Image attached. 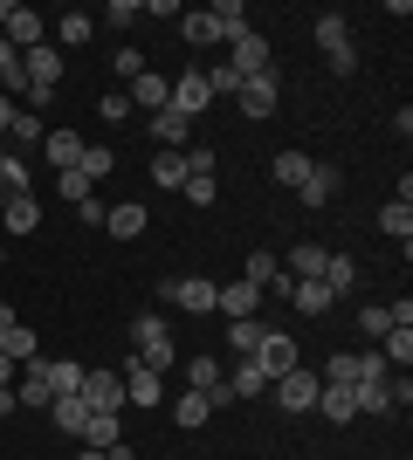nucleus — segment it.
I'll return each mask as SVG.
<instances>
[{"label": "nucleus", "instance_id": "nucleus-1", "mask_svg": "<svg viewBox=\"0 0 413 460\" xmlns=\"http://www.w3.org/2000/svg\"><path fill=\"white\" fill-rule=\"evenodd\" d=\"M131 344H138L131 358L145 371H158V378L179 365V344H173V330H166V316H138V323H131Z\"/></svg>", "mask_w": 413, "mask_h": 460}, {"label": "nucleus", "instance_id": "nucleus-2", "mask_svg": "<svg viewBox=\"0 0 413 460\" xmlns=\"http://www.w3.org/2000/svg\"><path fill=\"white\" fill-rule=\"evenodd\" d=\"M275 69V49H269V35H256V28H248V35H235L228 41V76H269Z\"/></svg>", "mask_w": 413, "mask_h": 460}, {"label": "nucleus", "instance_id": "nucleus-3", "mask_svg": "<svg viewBox=\"0 0 413 460\" xmlns=\"http://www.w3.org/2000/svg\"><path fill=\"white\" fill-rule=\"evenodd\" d=\"M317 49H324V62H331L337 76H352V69H358V49H352L345 14H317Z\"/></svg>", "mask_w": 413, "mask_h": 460}, {"label": "nucleus", "instance_id": "nucleus-4", "mask_svg": "<svg viewBox=\"0 0 413 460\" xmlns=\"http://www.w3.org/2000/svg\"><path fill=\"white\" fill-rule=\"evenodd\" d=\"M269 392H275V405H283V412H290V420H296V412H317V392H324V378L296 365L290 378H275Z\"/></svg>", "mask_w": 413, "mask_h": 460}, {"label": "nucleus", "instance_id": "nucleus-5", "mask_svg": "<svg viewBox=\"0 0 413 460\" xmlns=\"http://www.w3.org/2000/svg\"><path fill=\"white\" fill-rule=\"evenodd\" d=\"M256 365L269 371V385H275V378H290V371L303 365V344H296V337H283V330H269V337L256 344Z\"/></svg>", "mask_w": 413, "mask_h": 460}, {"label": "nucleus", "instance_id": "nucleus-6", "mask_svg": "<svg viewBox=\"0 0 413 460\" xmlns=\"http://www.w3.org/2000/svg\"><path fill=\"white\" fill-rule=\"evenodd\" d=\"M158 303L186 309V316H207V309H214V282H207V275H179V282L158 288Z\"/></svg>", "mask_w": 413, "mask_h": 460}, {"label": "nucleus", "instance_id": "nucleus-7", "mask_svg": "<svg viewBox=\"0 0 413 460\" xmlns=\"http://www.w3.org/2000/svg\"><path fill=\"white\" fill-rule=\"evenodd\" d=\"M275 103H283V76H275V69H269V76H248L235 90V111L241 117H275Z\"/></svg>", "mask_w": 413, "mask_h": 460}, {"label": "nucleus", "instance_id": "nucleus-8", "mask_svg": "<svg viewBox=\"0 0 413 460\" xmlns=\"http://www.w3.org/2000/svg\"><path fill=\"white\" fill-rule=\"evenodd\" d=\"M0 41H14L21 56H28V49H41V41H49V21H41L35 7H14V0H7V28H0Z\"/></svg>", "mask_w": 413, "mask_h": 460}, {"label": "nucleus", "instance_id": "nucleus-9", "mask_svg": "<svg viewBox=\"0 0 413 460\" xmlns=\"http://www.w3.org/2000/svg\"><path fill=\"white\" fill-rule=\"evenodd\" d=\"M21 83H35V90H62V49L56 41H41L21 56Z\"/></svg>", "mask_w": 413, "mask_h": 460}, {"label": "nucleus", "instance_id": "nucleus-10", "mask_svg": "<svg viewBox=\"0 0 413 460\" xmlns=\"http://www.w3.org/2000/svg\"><path fill=\"white\" fill-rule=\"evenodd\" d=\"M83 405H90V412H118L124 405V371H83Z\"/></svg>", "mask_w": 413, "mask_h": 460}, {"label": "nucleus", "instance_id": "nucleus-11", "mask_svg": "<svg viewBox=\"0 0 413 460\" xmlns=\"http://www.w3.org/2000/svg\"><path fill=\"white\" fill-rule=\"evenodd\" d=\"M35 371H41V385H49V399H76L83 392V365L76 358H35Z\"/></svg>", "mask_w": 413, "mask_h": 460}, {"label": "nucleus", "instance_id": "nucleus-12", "mask_svg": "<svg viewBox=\"0 0 413 460\" xmlns=\"http://www.w3.org/2000/svg\"><path fill=\"white\" fill-rule=\"evenodd\" d=\"M214 103V90H207V69H179V83H173V111L179 117H200Z\"/></svg>", "mask_w": 413, "mask_h": 460}, {"label": "nucleus", "instance_id": "nucleus-13", "mask_svg": "<svg viewBox=\"0 0 413 460\" xmlns=\"http://www.w3.org/2000/svg\"><path fill=\"white\" fill-rule=\"evenodd\" d=\"M145 124H152L158 152H186V137H193V117H179L173 103H166V111H152V117H145Z\"/></svg>", "mask_w": 413, "mask_h": 460}, {"label": "nucleus", "instance_id": "nucleus-14", "mask_svg": "<svg viewBox=\"0 0 413 460\" xmlns=\"http://www.w3.org/2000/svg\"><path fill=\"white\" fill-rule=\"evenodd\" d=\"M220 378H228V392H235V399H262V392H269V371H262L256 358H235V365H220Z\"/></svg>", "mask_w": 413, "mask_h": 460}, {"label": "nucleus", "instance_id": "nucleus-15", "mask_svg": "<svg viewBox=\"0 0 413 460\" xmlns=\"http://www.w3.org/2000/svg\"><path fill=\"white\" fill-rule=\"evenodd\" d=\"M83 145H90V137H83V131H49V137H41V158H49L56 172H76Z\"/></svg>", "mask_w": 413, "mask_h": 460}, {"label": "nucleus", "instance_id": "nucleus-16", "mask_svg": "<svg viewBox=\"0 0 413 460\" xmlns=\"http://www.w3.org/2000/svg\"><path fill=\"white\" fill-rule=\"evenodd\" d=\"M124 96H131V111H145V117H152V111H166V103H173V83L145 69L138 83H124Z\"/></svg>", "mask_w": 413, "mask_h": 460}, {"label": "nucleus", "instance_id": "nucleus-17", "mask_svg": "<svg viewBox=\"0 0 413 460\" xmlns=\"http://www.w3.org/2000/svg\"><path fill=\"white\" fill-rule=\"evenodd\" d=\"M214 309L228 316V323H235V316H256V309H262V288L256 282H228V288H214Z\"/></svg>", "mask_w": 413, "mask_h": 460}, {"label": "nucleus", "instance_id": "nucleus-18", "mask_svg": "<svg viewBox=\"0 0 413 460\" xmlns=\"http://www.w3.org/2000/svg\"><path fill=\"white\" fill-rule=\"evenodd\" d=\"M0 227H7V234H35L41 227V199H35V192L7 199V207H0Z\"/></svg>", "mask_w": 413, "mask_h": 460}, {"label": "nucleus", "instance_id": "nucleus-19", "mask_svg": "<svg viewBox=\"0 0 413 460\" xmlns=\"http://www.w3.org/2000/svg\"><path fill=\"white\" fill-rule=\"evenodd\" d=\"M103 227L118 234V241H131V234H145V227H152V213L138 207V199H118V207L103 213Z\"/></svg>", "mask_w": 413, "mask_h": 460}, {"label": "nucleus", "instance_id": "nucleus-20", "mask_svg": "<svg viewBox=\"0 0 413 460\" xmlns=\"http://www.w3.org/2000/svg\"><path fill=\"white\" fill-rule=\"evenodd\" d=\"M324 254H331V248L296 241V248H290V269H283V275H290V282H317V275H324Z\"/></svg>", "mask_w": 413, "mask_h": 460}, {"label": "nucleus", "instance_id": "nucleus-21", "mask_svg": "<svg viewBox=\"0 0 413 460\" xmlns=\"http://www.w3.org/2000/svg\"><path fill=\"white\" fill-rule=\"evenodd\" d=\"M90 35H97V14H83V7H69V14L56 21V49H83Z\"/></svg>", "mask_w": 413, "mask_h": 460}, {"label": "nucleus", "instance_id": "nucleus-22", "mask_svg": "<svg viewBox=\"0 0 413 460\" xmlns=\"http://www.w3.org/2000/svg\"><path fill=\"white\" fill-rule=\"evenodd\" d=\"M317 412H324V420H337V426H352V420H358L352 385H324V392H317Z\"/></svg>", "mask_w": 413, "mask_h": 460}, {"label": "nucleus", "instance_id": "nucleus-23", "mask_svg": "<svg viewBox=\"0 0 413 460\" xmlns=\"http://www.w3.org/2000/svg\"><path fill=\"white\" fill-rule=\"evenodd\" d=\"M76 172L90 179V186H103V179L118 172V152H111V145H83V158H76Z\"/></svg>", "mask_w": 413, "mask_h": 460}, {"label": "nucleus", "instance_id": "nucleus-24", "mask_svg": "<svg viewBox=\"0 0 413 460\" xmlns=\"http://www.w3.org/2000/svg\"><path fill=\"white\" fill-rule=\"evenodd\" d=\"M118 412H90V420H83V447H97V454H111V447H118Z\"/></svg>", "mask_w": 413, "mask_h": 460}, {"label": "nucleus", "instance_id": "nucleus-25", "mask_svg": "<svg viewBox=\"0 0 413 460\" xmlns=\"http://www.w3.org/2000/svg\"><path fill=\"white\" fill-rule=\"evenodd\" d=\"M21 192H28V158H21V152H0V207L21 199Z\"/></svg>", "mask_w": 413, "mask_h": 460}, {"label": "nucleus", "instance_id": "nucleus-26", "mask_svg": "<svg viewBox=\"0 0 413 460\" xmlns=\"http://www.w3.org/2000/svg\"><path fill=\"white\" fill-rule=\"evenodd\" d=\"M337 186H345V179H337V165H310V179H303L296 192H303V207H324Z\"/></svg>", "mask_w": 413, "mask_h": 460}, {"label": "nucleus", "instance_id": "nucleus-27", "mask_svg": "<svg viewBox=\"0 0 413 460\" xmlns=\"http://www.w3.org/2000/svg\"><path fill=\"white\" fill-rule=\"evenodd\" d=\"M49 420H56V433L83 440V420H90V405H83V392H76V399H56V405H49Z\"/></svg>", "mask_w": 413, "mask_h": 460}, {"label": "nucleus", "instance_id": "nucleus-28", "mask_svg": "<svg viewBox=\"0 0 413 460\" xmlns=\"http://www.w3.org/2000/svg\"><path fill=\"white\" fill-rule=\"evenodd\" d=\"M379 227L407 248V241H413V199H386V207H379Z\"/></svg>", "mask_w": 413, "mask_h": 460}, {"label": "nucleus", "instance_id": "nucleus-29", "mask_svg": "<svg viewBox=\"0 0 413 460\" xmlns=\"http://www.w3.org/2000/svg\"><path fill=\"white\" fill-rule=\"evenodd\" d=\"M173 420H179V433H193V426H207V420H214V405H207V392H179Z\"/></svg>", "mask_w": 413, "mask_h": 460}, {"label": "nucleus", "instance_id": "nucleus-30", "mask_svg": "<svg viewBox=\"0 0 413 460\" xmlns=\"http://www.w3.org/2000/svg\"><path fill=\"white\" fill-rule=\"evenodd\" d=\"M317 282L331 288V296H345V288L358 282V261H352V254H324V275H317Z\"/></svg>", "mask_w": 413, "mask_h": 460}, {"label": "nucleus", "instance_id": "nucleus-31", "mask_svg": "<svg viewBox=\"0 0 413 460\" xmlns=\"http://www.w3.org/2000/svg\"><path fill=\"white\" fill-rule=\"evenodd\" d=\"M262 337H269V330H262L256 316H235V323H228V350H235V358H256Z\"/></svg>", "mask_w": 413, "mask_h": 460}, {"label": "nucleus", "instance_id": "nucleus-32", "mask_svg": "<svg viewBox=\"0 0 413 460\" xmlns=\"http://www.w3.org/2000/svg\"><path fill=\"white\" fill-rule=\"evenodd\" d=\"M179 35L193 41V49H207V41H220V21L207 7H193V14H179Z\"/></svg>", "mask_w": 413, "mask_h": 460}, {"label": "nucleus", "instance_id": "nucleus-33", "mask_svg": "<svg viewBox=\"0 0 413 460\" xmlns=\"http://www.w3.org/2000/svg\"><path fill=\"white\" fill-rule=\"evenodd\" d=\"M152 186H166V192L186 186V152H158L152 158Z\"/></svg>", "mask_w": 413, "mask_h": 460}, {"label": "nucleus", "instance_id": "nucleus-34", "mask_svg": "<svg viewBox=\"0 0 413 460\" xmlns=\"http://www.w3.org/2000/svg\"><path fill=\"white\" fill-rule=\"evenodd\" d=\"M207 14L220 21V41H235V35H248V7H241V0H214V7H207Z\"/></svg>", "mask_w": 413, "mask_h": 460}, {"label": "nucleus", "instance_id": "nucleus-35", "mask_svg": "<svg viewBox=\"0 0 413 460\" xmlns=\"http://www.w3.org/2000/svg\"><path fill=\"white\" fill-rule=\"evenodd\" d=\"M290 303L303 309V316H331V303H337V296H331L324 282H296V296H290Z\"/></svg>", "mask_w": 413, "mask_h": 460}, {"label": "nucleus", "instance_id": "nucleus-36", "mask_svg": "<svg viewBox=\"0 0 413 460\" xmlns=\"http://www.w3.org/2000/svg\"><path fill=\"white\" fill-rule=\"evenodd\" d=\"M0 350H7L14 365H35V358H41V337H35V330H28V323H14V330H7V344H0Z\"/></svg>", "mask_w": 413, "mask_h": 460}, {"label": "nucleus", "instance_id": "nucleus-37", "mask_svg": "<svg viewBox=\"0 0 413 460\" xmlns=\"http://www.w3.org/2000/svg\"><path fill=\"white\" fill-rule=\"evenodd\" d=\"M352 405H358V412H400V405H393V392H386V378L352 385Z\"/></svg>", "mask_w": 413, "mask_h": 460}, {"label": "nucleus", "instance_id": "nucleus-38", "mask_svg": "<svg viewBox=\"0 0 413 460\" xmlns=\"http://www.w3.org/2000/svg\"><path fill=\"white\" fill-rule=\"evenodd\" d=\"M379 358H386L393 371H407L413 365V330H386V337H379Z\"/></svg>", "mask_w": 413, "mask_h": 460}, {"label": "nucleus", "instance_id": "nucleus-39", "mask_svg": "<svg viewBox=\"0 0 413 460\" xmlns=\"http://www.w3.org/2000/svg\"><path fill=\"white\" fill-rule=\"evenodd\" d=\"M220 385V358H193L186 365V392H214Z\"/></svg>", "mask_w": 413, "mask_h": 460}, {"label": "nucleus", "instance_id": "nucleus-40", "mask_svg": "<svg viewBox=\"0 0 413 460\" xmlns=\"http://www.w3.org/2000/svg\"><path fill=\"white\" fill-rule=\"evenodd\" d=\"M310 165H317V158H303V152H283V158H275V179H283V186H303V179H310Z\"/></svg>", "mask_w": 413, "mask_h": 460}, {"label": "nucleus", "instance_id": "nucleus-41", "mask_svg": "<svg viewBox=\"0 0 413 460\" xmlns=\"http://www.w3.org/2000/svg\"><path fill=\"white\" fill-rule=\"evenodd\" d=\"M7 131H14V145H41V137H49V124H41L35 111H14V124H7Z\"/></svg>", "mask_w": 413, "mask_h": 460}, {"label": "nucleus", "instance_id": "nucleus-42", "mask_svg": "<svg viewBox=\"0 0 413 460\" xmlns=\"http://www.w3.org/2000/svg\"><path fill=\"white\" fill-rule=\"evenodd\" d=\"M14 405H41V412H49V405H56V399H49V385H41V371H35V365H28V378H21Z\"/></svg>", "mask_w": 413, "mask_h": 460}, {"label": "nucleus", "instance_id": "nucleus-43", "mask_svg": "<svg viewBox=\"0 0 413 460\" xmlns=\"http://www.w3.org/2000/svg\"><path fill=\"white\" fill-rule=\"evenodd\" d=\"M275 275H283V261H275V254H262V248H256V254H248V275H241V282H256V288H269Z\"/></svg>", "mask_w": 413, "mask_h": 460}, {"label": "nucleus", "instance_id": "nucleus-44", "mask_svg": "<svg viewBox=\"0 0 413 460\" xmlns=\"http://www.w3.org/2000/svg\"><path fill=\"white\" fill-rule=\"evenodd\" d=\"M179 192H186V199H193V207H214V192H220V179H214V172H193V179H186V186H179Z\"/></svg>", "mask_w": 413, "mask_h": 460}, {"label": "nucleus", "instance_id": "nucleus-45", "mask_svg": "<svg viewBox=\"0 0 413 460\" xmlns=\"http://www.w3.org/2000/svg\"><path fill=\"white\" fill-rule=\"evenodd\" d=\"M358 330H365V337H373V344H379V337L393 330V309H386V303H373V309H365V316H358Z\"/></svg>", "mask_w": 413, "mask_h": 460}, {"label": "nucleus", "instance_id": "nucleus-46", "mask_svg": "<svg viewBox=\"0 0 413 460\" xmlns=\"http://www.w3.org/2000/svg\"><path fill=\"white\" fill-rule=\"evenodd\" d=\"M111 76H124V83H138V76H145V56H138L131 41L118 49V62H111Z\"/></svg>", "mask_w": 413, "mask_h": 460}, {"label": "nucleus", "instance_id": "nucleus-47", "mask_svg": "<svg viewBox=\"0 0 413 460\" xmlns=\"http://www.w3.org/2000/svg\"><path fill=\"white\" fill-rule=\"evenodd\" d=\"M97 117H103V124H124V117H131V96H124V90H103Z\"/></svg>", "mask_w": 413, "mask_h": 460}, {"label": "nucleus", "instance_id": "nucleus-48", "mask_svg": "<svg viewBox=\"0 0 413 460\" xmlns=\"http://www.w3.org/2000/svg\"><path fill=\"white\" fill-rule=\"evenodd\" d=\"M62 199H69V207H83V199H90V192H97V186H90V179H83V172H62Z\"/></svg>", "mask_w": 413, "mask_h": 460}, {"label": "nucleus", "instance_id": "nucleus-49", "mask_svg": "<svg viewBox=\"0 0 413 460\" xmlns=\"http://www.w3.org/2000/svg\"><path fill=\"white\" fill-rule=\"evenodd\" d=\"M97 21H111V28H131V21H138V0H111Z\"/></svg>", "mask_w": 413, "mask_h": 460}, {"label": "nucleus", "instance_id": "nucleus-50", "mask_svg": "<svg viewBox=\"0 0 413 460\" xmlns=\"http://www.w3.org/2000/svg\"><path fill=\"white\" fill-rule=\"evenodd\" d=\"M103 213H111V207H103L97 192H90V199H83V207H76V220H83V227H103Z\"/></svg>", "mask_w": 413, "mask_h": 460}, {"label": "nucleus", "instance_id": "nucleus-51", "mask_svg": "<svg viewBox=\"0 0 413 460\" xmlns=\"http://www.w3.org/2000/svg\"><path fill=\"white\" fill-rule=\"evenodd\" d=\"M7 124H14V96L0 90V137H7Z\"/></svg>", "mask_w": 413, "mask_h": 460}, {"label": "nucleus", "instance_id": "nucleus-52", "mask_svg": "<svg viewBox=\"0 0 413 460\" xmlns=\"http://www.w3.org/2000/svg\"><path fill=\"white\" fill-rule=\"evenodd\" d=\"M7 412H21V405H14V385H0V420H7Z\"/></svg>", "mask_w": 413, "mask_h": 460}, {"label": "nucleus", "instance_id": "nucleus-53", "mask_svg": "<svg viewBox=\"0 0 413 460\" xmlns=\"http://www.w3.org/2000/svg\"><path fill=\"white\" fill-rule=\"evenodd\" d=\"M7 330H14V309H0V344H7Z\"/></svg>", "mask_w": 413, "mask_h": 460}, {"label": "nucleus", "instance_id": "nucleus-54", "mask_svg": "<svg viewBox=\"0 0 413 460\" xmlns=\"http://www.w3.org/2000/svg\"><path fill=\"white\" fill-rule=\"evenodd\" d=\"M7 378H14V358H7V350H0V385H7Z\"/></svg>", "mask_w": 413, "mask_h": 460}, {"label": "nucleus", "instance_id": "nucleus-55", "mask_svg": "<svg viewBox=\"0 0 413 460\" xmlns=\"http://www.w3.org/2000/svg\"><path fill=\"white\" fill-rule=\"evenodd\" d=\"M76 460H111V454H97V447H83V454H76Z\"/></svg>", "mask_w": 413, "mask_h": 460}, {"label": "nucleus", "instance_id": "nucleus-56", "mask_svg": "<svg viewBox=\"0 0 413 460\" xmlns=\"http://www.w3.org/2000/svg\"><path fill=\"white\" fill-rule=\"evenodd\" d=\"M0 28H7V0H0Z\"/></svg>", "mask_w": 413, "mask_h": 460}, {"label": "nucleus", "instance_id": "nucleus-57", "mask_svg": "<svg viewBox=\"0 0 413 460\" xmlns=\"http://www.w3.org/2000/svg\"><path fill=\"white\" fill-rule=\"evenodd\" d=\"M0 261H7V248H0Z\"/></svg>", "mask_w": 413, "mask_h": 460}]
</instances>
